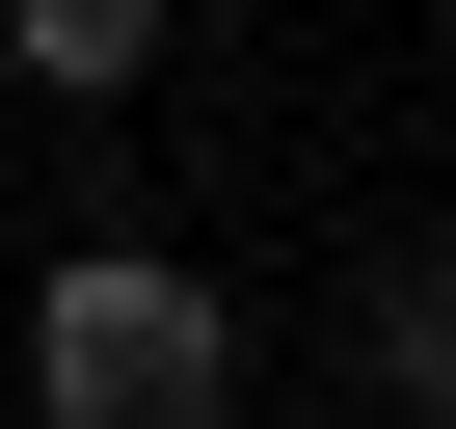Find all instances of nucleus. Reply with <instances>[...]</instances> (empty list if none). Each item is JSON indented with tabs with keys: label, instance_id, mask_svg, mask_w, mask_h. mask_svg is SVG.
I'll return each instance as SVG.
<instances>
[{
	"label": "nucleus",
	"instance_id": "obj_1",
	"mask_svg": "<svg viewBox=\"0 0 456 429\" xmlns=\"http://www.w3.org/2000/svg\"><path fill=\"white\" fill-rule=\"evenodd\" d=\"M215 376H242V322H215V269H161V242H81L28 295V429H215Z\"/></svg>",
	"mask_w": 456,
	"mask_h": 429
},
{
	"label": "nucleus",
	"instance_id": "obj_2",
	"mask_svg": "<svg viewBox=\"0 0 456 429\" xmlns=\"http://www.w3.org/2000/svg\"><path fill=\"white\" fill-rule=\"evenodd\" d=\"M0 54H28L54 108H134V81H161V0H28V28H0Z\"/></svg>",
	"mask_w": 456,
	"mask_h": 429
},
{
	"label": "nucleus",
	"instance_id": "obj_3",
	"mask_svg": "<svg viewBox=\"0 0 456 429\" xmlns=\"http://www.w3.org/2000/svg\"><path fill=\"white\" fill-rule=\"evenodd\" d=\"M376 402H403V429H456V242L376 295Z\"/></svg>",
	"mask_w": 456,
	"mask_h": 429
}]
</instances>
